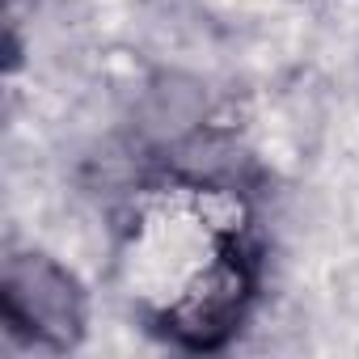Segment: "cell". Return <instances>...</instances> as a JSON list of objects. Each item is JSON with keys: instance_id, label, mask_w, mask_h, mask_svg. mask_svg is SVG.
Here are the masks:
<instances>
[{"instance_id": "1", "label": "cell", "mask_w": 359, "mask_h": 359, "mask_svg": "<svg viewBox=\"0 0 359 359\" xmlns=\"http://www.w3.org/2000/svg\"><path fill=\"white\" fill-rule=\"evenodd\" d=\"M258 287H262L258 250L233 224L208 250V258L173 287V296L152 309V334L173 351L191 355L229 351L254 317Z\"/></svg>"}, {"instance_id": "2", "label": "cell", "mask_w": 359, "mask_h": 359, "mask_svg": "<svg viewBox=\"0 0 359 359\" xmlns=\"http://www.w3.org/2000/svg\"><path fill=\"white\" fill-rule=\"evenodd\" d=\"M0 325L22 351L68 355L89 338V287L51 250H9L0 266Z\"/></svg>"}, {"instance_id": "3", "label": "cell", "mask_w": 359, "mask_h": 359, "mask_svg": "<svg viewBox=\"0 0 359 359\" xmlns=\"http://www.w3.org/2000/svg\"><path fill=\"white\" fill-rule=\"evenodd\" d=\"M208 127V89L195 76L161 72L140 102V131L156 156Z\"/></svg>"}]
</instances>
